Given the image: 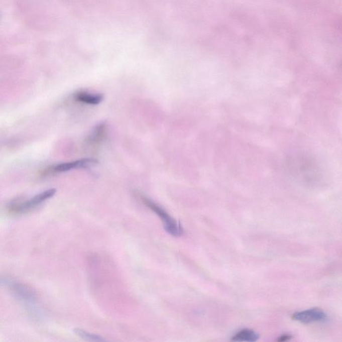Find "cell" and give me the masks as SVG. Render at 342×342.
<instances>
[{
    "instance_id": "1",
    "label": "cell",
    "mask_w": 342,
    "mask_h": 342,
    "mask_svg": "<svg viewBox=\"0 0 342 342\" xmlns=\"http://www.w3.org/2000/svg\"><path fill=\"white\" fill-rule=\"evenodd\" d=\"M287 170L292 177L305 181H315L322 177L320 167L313 158L305 155H297L289 158Z\"/></svg>"
},
{
    "instance_id": "2",
    "label": "cell",
    "mask_w": 342,
    "mask_h": 342,
    "mask_svg": "<svg viewBox=\"0 0 342 342\" xmlns=\"http://www.w3.org/2000/svg\"><path fill=\"white\" fill-rule=\"evenodd\" d=\"M140 199L146 206L161 218L164 224V227L168 234L175 238L183 236L184 231L181 224L172 218L164 208L145 196L140 195Z\"/></svg>"
},
{
    "instance_id": "3",
    "label": "cell",
    "mask_w": 342,
    "mask_h": 342,
    "mask_svg": "<svg viewBox=\"0 0 342 342\" xmlns=\"http://www.w3.org/2000/svg\"><path fill=\"white\" fill-rule=\"evenodd\" d=\"M56 193V189L46 190V191L34 196V197L28 200V201L12 204V206H10V209L14 212H17V213H23V212H28V210H30L44 203L46 200L50 199V198L54 197Z\"/></svg>"
},
{
    "instance_id": "4",
    "label": "cell",
    "mask_w": 342,
    "mask_h": 342,
    "mask_svg": "<svg viewBox=\"0 0 342 342\" xmlns=\"http://www.w3.org/2000/svg\"><path fill=\"white\" fill-rule=\"evenodd\" d=\"M292 318L294 320L307 324L325 321L327 319V314L320 309L313 308L293 313Z\"/></svg>"
},
{
    "instance_id": "5",
    "label": "cell",
    "mask_w": 342,
    "mask_h": 342,
    "mask_svg": "<svg viewBox=\"0 0 342 342\" xmlns=\"http://www.w3.org/2000/svg\"><path fill=\"white\" fill-rule=\"evenodd\" d=\"M98 163V160L92 158L76 160V161L58 164L52 168L54 173H64V172L71 171V170L86 168L90 166L96 165Z\"/></svg>"
},
{
    "instance_id": "6",
    "label": "cell",
    "mask_w": 342,
    "mask_h": 342,
    "mask_svg": "<svg viewBox=\"0 0 342 342\" xmlns=\"http://www.w3.org/2000/svg\"><path fill=\"white\" fill-rule=\"evenodd\" d=\"M107 135L108 127L106 123L104 122L99 123L86 138V143L89 146L98 145L106 139Z\"/></svg>"
},
{
    "instance_id": "7",
    "label": "cell",
    "mask_w": 342,
    "mask_h": 342,
    "mask_svg": "<svg viewBox=\"0 0 342 342\" xmlns=\"http://www.w3.org/2000/svg\"><path fill=\"white\" fill-rule=\"evenodd\" d=\"M75 100L86 104L98 105L104 100V95L102 94H91L86 91H78L74 94Z\"/></svg>"
},
{
    "instance_id": "8",
    "label": "cell",
    "mask_w": 342,
    "mask_h": 342,
    "mask_svg": "<svg viewBox=\"0 0 342 342\" xmlns=\"http://www.w3.org/2000/svg\"><path fill=\"white\" fill-rule=\"evenodd\" d=\"M260 335L256 331L250 329H244L239 331L232 337V341L254 342L258 340Z\"/></svg>"
},
{
    "instance_id": "9",
    "label": "cell",
    "mask_w": 342,
    "mask_h": 342,
    "mask_svg": "<svg viewBox=\"0 0 342 342\" xmlns=\"http://www.w3.org/2000/svg\"><path fill=\"white\" fill-rule=\"evenodd\" d=\"M74 331L77 335L86 341H102L105 340L104 338L99 336V335L92 334V333L87 332V331L82 330V329H75Z\"/></svg>"
},
{
    "instance_id": "10",
    "label": "cell",
    "mask_w": 342,
    "mask_h": 342,
    "mask_svg": "<svg viewBox=\"0 0 342 342\" xmlns=\"http://www.w3.org/2000/svg\"><path fill=\"white\" fill-rule=\"evenodd\" d=\"M291 335H288V334H283L282 335H281L280 337H279V339H277V341H285L287 340H289V339H291Z\"/></svg>"
}]
</instances>
